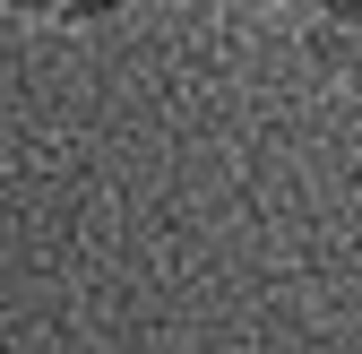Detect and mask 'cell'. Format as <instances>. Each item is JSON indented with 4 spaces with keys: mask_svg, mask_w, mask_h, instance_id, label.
<instances>
[{
    "mask_svg": "<svg viewBox=\"0 0 362 354\" xmlns=\"http://www.w3.org/2000/svg\"><path fill=\"white\" fill-rule=\"evenodd\" d=\"M0 9H18V18H52V26H86V18L129 9V0H0Z\"/></svg>",
    "mask_w": 362,
    "mask_h": 354,
    "instance_id": "cell-2",
    "label": "cell"
},
{
    "mask_svg": "<svg viewBox=\"0 0 362 354\" xmlns=\"http://www.w3.org/2000/svg\"><path fill=\"white\" fill-rule=\"evenodd\" d=\"M302 43H310V61H320L345 96H362V26H328V18H310Z\"/></svg>",
    "mask_w": 362,
    "mask_h": 354,
    "instance_id": "cell-1",
    "label": "cell"
},
{
    "mask_svg": "<svg viewBox=\"0 0 362 354\" xmlns=\"http://www.w3.org/2000/svg\"><path fill=\"white\" fill-rule=\"evenodd\" d=\"M233 9H285V0H233Z\"/></svg>",
    "mask_w": 362,
    "mask_h": 354,
    "instance_id": "cell-4",
    "label": "cell"
},
{
    "mask_svg": "<svg viewBox=\"0 0 362 354\" xmlns=\"http://www.w3.org/2000/svg\"><path fill=\"white\" fill-rule=\"evenodd\" d=\"M310 18H328V26H362V0H310Z\"/></svg>",
    "mask_w": 362,
    "mask_h": 354,
    "instance_id": "cell-3",
    "label": "cell"
}]
</instances>
